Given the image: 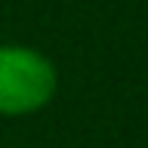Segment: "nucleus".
Returning a JSON list of instances; mask_svg holds the SVG:
<instances>
[{"label":"nucleus","mask_w":148,"mask_h":148,"mask_svg":"<svg viewBox=\"0 0 148 148\" xmlns=\"http://www.w3.org/2000/svg\"><path fill=\"white\" fill-rule=\"evenodd\" d=\"M59 86L49 56L22 43H0V114L25 117L46 108Z\"/></svg>","instance_id":"f257e3e1"}]
</instances>
